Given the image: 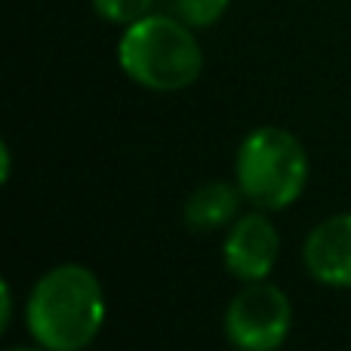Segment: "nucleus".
<instances>
[{
	"label": "nucleus",
	"instance_id": "1",
	"mask_svg": "<svg viewBox=\"0 0 351 351\" xmlns=\"http://www.w3.org/2000/svg\"><path fill=\"white\" fill-rule=\"evenodd\" d=\"M25 324L49 351H84L105 324V293L86 265H56L31 287Z\"/></svg>",
	"mask_w": 351,
	"mask_h": 351
},
{
	"label": "nucleus",
	"instance_id": "2",
	"mask_svg": "<svg viewBox=\"0 0 351 351\" xmlns=\"http://www.w3.org/2000/svg\"><path fill=\"white\" fill-rule=\"evenodd\" d=\"M117 65L133 84L152 93H179L204 71V49L191 25L152 16L127 25L117 40Z\"/></svg>",
	"mask_w": 351,
	"mask_h": 351
},
{
	"label": "nucleus",
	"instance_id": "3",
	"mask_svg": "<svg viewBox=\"0 0 351 351\" xmlns=\"http://www.w3.org/2000/svg\"><path fill=\"white\" fill-rule=\"evenodd\" d=\"M237 188L265 213L296 204L308 182V152L284 127H256L243 136L234 158Z\"/></svg>",
	"mask_w": 351,
	"mask_h": 351
},
{
	"label": "nucleus",
	"instance_id": "4",
	"mask_svg": "<svg viewBox=\"0 0 351 351\" xmlns=\"http://www.w3.org/2000/svg\"><path fill=\"white\" fill-rule=\"evenodd\" d=\"M293 327V305L280 287L243 284L225 308V336L237 351H278Z\"/></svg>",
	"mask_w": 351,
	"mask_h": 351
},
{
	"label": "nucleus",
	"instance_id": "5",
	"mask_svg": "<svg viewBox=\"0 0 351 351\" xmlns=\"http://www.w3.org/2000/svg\"><path fill=\"white\" fill-rule=\"evenodd\" d=\"M278 256H280V234L271 219L265 216V210L237 216L231 231L225 234L222 262L231 278L243 280V284L265 280L271 274Z\"/></svg>",
	"mask_w": 351,
	"mask_h": 351
},
{
	"label": "nucleus",
	"instance_id": "6",
	"mask_svg": "<svg viewBox=\"0 0 351 351\" xmlns=\"http://www.w3.org/2000/svg\"><path fill=\"white\" fill-rule=\"evenodd\" d=\"M302 259L317 284L351 290V213H339L315 225L305 237Z\"/></svg>",
	"mask_w": 351,
	"mask_h": 351
},
{
	"label": "nucleus",
	"instance_id": "7",
	"mask_svg": "<svg viewBox=\"0 0 351 351\" xmlns=\"http://www.w3.org/2000/svg\"><path fill=\"white\" fill-rule=\"evenodd\" d=\"M241 197L243 191L231 182H206V185L194 188L182 206L185 228L194 234H210V231L225 228L241 213Z\"/></svg>",
	"mask_w": 351,
	"mask_h": 351
},
{
	"label": "nucleus",
	"instance_id": "8",
	"mask_svg": "<svg viewBox=\"0 0 351 351\" xmlns=\"http://www.w3.org/2000/svg\"><path fill=\"white\" fill-rule=\"evenodd\" d=\"M176 16L191 28H210L225 16L231 0H173Z\"/></svg>",
	"mask_w": 351,
	"mask_h": 351
},
{
	"label": "nucleus",
	"instance_id": "9",
	"mask_svg": "<svg viewBox=\"0 0 351 351\" xmlns=\"http://www.w3.org/2000/svg\"><path fill=\"white\" fill-rule=\"evenodd\" d=\"M154 0H93V10L111 25H133L152 12Z\"/></svg>",
	"mask_w": 351,
	"mask_h": 351
},
{
	"label": "nucleus",
	"instance_id": "10",
	"mask_svg": "<svg viewBox=\"0 0 351 351\" xmlns=\"http://www.w3.org/2000/svg\"><path fill=\"white\" fill-rule=\"evenodd\" d=\"M0 293H3V317H0V327H10V317H12V290L10 284L3 280V287H0Z\"/></svg>",
	"mask_w": 351,
	"mask_h": 351
},
{
	"label": "nucleus",
	"instance_id": "11",
	"mask_svg": "<svg viewBox=\"0 0 351 351\" xmlns=\"http://www.w3.org/2000/svg\"><path fill=\"white\" fill-rule=\"evenodd\" d=\"M6 351H49V348H43L40 342H37V346H12V348H6Z\"/></svg>",
	"mask_w": 351,
	"mask_h": 351
},
{
	"label": "nucleus",
	"instance_id": "12",
	"mask_svg": "<svg viewBox=\"0 0 351 351\" xmlns=\"http://www.w3.org/2000/svg\"><path fill=\"white\" fill-rule=\"evenodd\" d=\"M3 179H10V145H3Z\"/></svg>",
	"mask_w": 351,
	"mask_h": 351
}]
</instances>
